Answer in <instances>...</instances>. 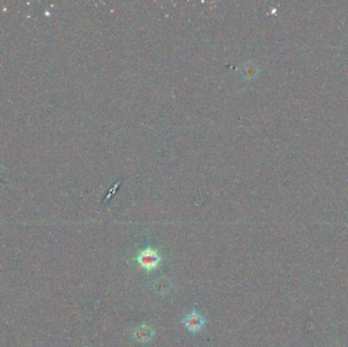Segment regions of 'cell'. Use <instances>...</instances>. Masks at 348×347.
<instances>
[{
    "label": "cell",
    "instance_id": "1",
    "mask_svg": "<svg viewBox=\"0 0 348 347\" xmlns=\"http://www.w3.org/2000/svg\"><path fill=\"white\" fill-rule=\"evenodd\" d=\"M135 261L147 271H152L158 267L162 258L158 251L152 248H146L138 252Z\"/></svg>",
    "mask_w": 348,
    "mask_h": 347
},
{
    "label": "cell",
    "instance_id": "2",
    "mask_svg": "<svg viewBox=\"0 0 348 347\" xmlns=\"http://www.w3.org/2000/svg\"><path fill=\"white\" fill-rule=\"evenodd\" d=\"M182 325L187 328L192 333H198L200 332L207 324L206 319L198 313L195 309L192 311V313L184 316V318L181 320Z\"/></svg>",
    "mask_w": 348,
    "mask_h": 347
},
{
    "label": "cell",
    "instance_id": "3",
    "mask_svg": "<svg viewBox=\"0 0 348 347\" xmlns=\"http://www.w3.org/2000/svg\"><path fill=\"white\" fill-rule=\"evenodd\" d=\"M133 336L136 340L141 342H148L152 340L154 337V331L147 325H141L140 327H137L133 333Z\"/></svg>",
    "mask_w": 348,
    "mask_h": 347
}]
</instances>
